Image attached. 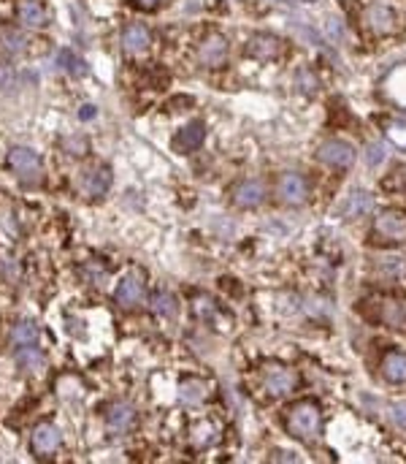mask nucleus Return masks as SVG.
<instances>
[{
	"mask_svg": "<svg viewBox=\"0 0 406 464\" xmlns=\"http://www.w3.org/2000/svg\"><path fill=\"white\" fill-rule=\"evenodd\" d=\"M285 429L290 437L301 440V443H315L322 429V410L315 399H301V402L290 404L285 413Z\"/></svg>",
	"mask_w": 406,
	"mask_h": 464,
	"instance_id": "1",
	"label": "nucleus"
},
{
	"mask_svg": "<svg viewBox=\"0 0 406 464\" xmlns=\"http://www.w3.org/2000/svg\"><path fill=\"white\" fill-rule=\"evenodd\" d=\"M361 312H366V318H371L376 324L390 326V328H406V304L393 302V299H368L361 302Z\"/></svg>",
	"mask_w": 406,
	"mask_h": 464,
	"instance_id": "2",
	"label": "nucleus"
},
{
	"mask_svg": "<svg viewBox=\"0 0 406 464\" xmlns=\"http://www.w3.org/2000/svg\"><path fill=\"white\" fill-rule=\"evenodd\" d=\"M260 383H263V391L269 397H287V394H293L298 388L301 377H298V372L285 367V364H269L263 370Z\"/></svg>",
	"mask_w": 406,
	"mask_h": 464,
	"instance_id": "3",
	"label": "nucleus"
},
{
	"mask_svg": "<svg viewBox=\"0 0 406 464\" xmlns=\"http://www.w3.org/2000/svg\"><path fill=\"white\" fill-rule=\"evenodd\" d=\"M9 166L16 171V177H19L22 185H35V182H41V169H44V163H41L38 153H33L30 147H14V150L9 153Z\"/></svg>",
	"mask_w": 406,
	"mask_h": 464,
	"instance_id": "4",
	"label": "nucleus"
},
{
	"mask_svg": "<svg viewBox=\"0 0 406 464\" xmlns=\"http://www.w3.org/2000/svg\"><path fill=\"white\" fill-rule=\"evenodd\" d=\"M374 236L379 242H388V245H406V212L385 209L376 217Z\"/></svg>",
	"mask_w": 406,
	"mask_h": 464,
	"instance_id": "5",
	"label": "nucleus"
},
{
	"mask_svg": "<svg viewBox=\"0 0 406 464\" xmlns=\"http://www.w3.org/2000/svg\"><path fill=\"white\" fill-rule=\"evenodd\" d=\"M355 158H358V153L349 141L328 139L317 147V160L325 166H333V169H349L355 163Z\"/></svg>",
	"mask_w": 406,
	"mask_h": 464,
	"instance_id": "6",
	"label": "nucleus"
},
{
	"mask_svg": "<svg viewBox=\"0 0 406 464\" xmlns=\"http://www.w3.org/2000/svg\"><path fill=\"white\" fill-rule=\"evenodd\" d=\"M282 38H276L274 33H255L249 41H247V55L257 62H271L282 55Z\"/></svg>",
	"mask_w": 406,
	"mask_h": 464,
	"instance_id": "7",
	"label": "nucleus"
},
{
	"mask_svg": "<svg viewBox=\"0 0 406 464\" xmlns=\"http://www.w3.org/2000/svg\"><path fill=\"white\" fill-rule=\"evenodd\" d=\"M276 190H279L282 201L290 204V206H301V204H306V199H309V182H306L303 174H295V171L282 174Z\"/></svg>",
	"mask_w": 406,
	"mask_h": 464,
	"instance_id": "8",
	"label": "nucleus"
},
{
	"mask_svg": "<svg viewBox=\"0 0 406 464\" xmlns=\"http://www.w3.org/2000/svg\"><path fill=\"white\" fill-rule=\"evenodd\" d=\"M227 57V38L225 35H220V33H211L203 38V44L198 47V60L203 62V65H209V68H217V65H222Z\"/></svg>",
	"mask_w": 406,
	"mask_h": 464,
	"instance_id": "9",
	"label": "nucleus"
},
{
	"mask_svg": "<svg viewBox=\"0 0 406 464\" xmlns=\"http://www.w3.org/2000/svg\"><path fill=\"white\" fill-rule=\"evenodd\" d=\"M366 25L374 33H379V35H388V33H395V28H398V16H395V11H393L390 6L374 3L366 11Z\"/></svg>",
	"mask_w": 406,
	"mask_h": 464,
	"instance_id": "10",
	"label": "nucleus"
},
{
	"mask_svg": "<svg viewBox=\"0 0 406 464\" xmlns=\"http://www.w3.org/2000/svg\"><path fill=\"white\" fill-rule=\"evenodd\" d=\"M266 201V187L257 179H241L239 185L233 187V204L241 209H255Z\"/></svg>",
	"mask_w": 406,
	"mask_h": 464,
	"instance_id": "11",
	"label": "nucleus"
},
{
	"mask_svg": "<svg viewBox=\"0 0 406 464\" xmlns=\"http://www.w3.org/2000/svg\"><path fill=\"white\" fill-rule=\"evenodd\" d=\"M141 296H144V277H141L138 272H130V275H125V277L120 280L114 299H117L120 307L130 309L141 302Z\"/></svg>",
	"mask_w": 406,
	"mask_h": 464,
	"instance_id": "12",
	"label": "nucleus"
},
{
	"mask_svg": "<svg viewBox=\"0 0 406 464\" xmlns=\"http://www.w3.org/2000/svg\"><path fill=\"white\" fill-rule=\"evenodd\" d=\"M60 440L62 434L57 426H52V424H41V426H35V432H33V453H38V456H49V453H55V451L60 448Z\"/></svg>",
	"mask_w": 406,
	"mask_h": 464,
	"instance_id": "13",
	"label": "nucleus"
},
{
	"mask_svg": "<svg viewBox=\"0 0 406 464\" xmlns=\"http://www.w3.org/2000/svg\"><path fill=\"white\" fill-rule=\"evenodd\" d=\"M203 139H206V125L201 123V120H193V123L184 125L179 133H176L174 150L176 153H193V150H198L203 144Z\"/></svg>",
	"mask_w": 406,
	"mask_h": 464,
	"instance_id": "14",
	"label": "nucleus"
},
{
	"mask_svg": "<svg viewBox=\"0 0 406 464\" xmlns=\"http://www.w3.org/2000/svg\"><path fill=\"white\" fill-rule=\"evenodd\" d=\"M106 424H108L111 432H128L135 424V410L125 402L108 404V410H106Z\"/></svg>",
	"mask_w": 406,
	"mask_h": 464,
	"instance_id": "15",
	"label": "nucleus"
},
{
	"mask_svg": "<svg viewBox=\"0 0 406 464\" xmlns=\"http://www.w3.org/2000/svg\"><path fill=\"white\" fill-rule=\"evenodd\" d=\"M209 397V383L201 380V377H187L179 383V399L181 404H190V407H198V404L206 402Z\"/></svg>",
	"mask_w": 406,
	"mask_h": 464,
	"instance_id": "16",
	"label": "nucleus"
},
{
	"mask_svg": "<svg viewBox=\"0 0 406 464\" xmlns=\"http://www.w3.org/2000/svg\"><path fill=\"white\" fill-rule=\"evenodd\" d=\"M122 49L125 52H130V55H138V52H144V49H150L152 44V33L144 28V25H130V28H125L122 33Z\"/></svg>",
	"mask_w": 406,
	"mask_h": 464,
	"instance_id": "17",
	"label": "nucleus"
},
{
	"mask_svg": "<svg viewBox=\"0 0 406 464\" xmlns=\"http://www.w3.org/2000/svg\"><path fill=\"white\" fill-rule=\"evenodd\" d=\"M382 377L388 383H406V353L390 350L382 358Z\"/></svg>",
	"mask_w": 406,
	"mask_h": 464,
	"instance_id": "18",
	"label": "nucleus"
},
{
	"mask_svg": "<svg viewBox=\"0 0 406 464\" xmlns=\"http://www.w3.org/2000/svg\"><path fill=\"white\" fill-rule=\"evenodd\" d=\"M374 209V196L371 193H352V196H346V201L342 204V215L346 217V220H352V217H363L368 215Z\"/></svg>",
	"mask_w": 406,
	"mask_h": 464,
	"instance_id": "19",
	"label": "nucleus"
},
{
	"mask_svg": "<svg viewBox=\"0 0 406 464\" xmlns=\"http://www.w3.org/2000/svg\"><path fill=\"white\" fill-rule=\"evenodd\" d=\"M190 440L196 448H211L220 443V426L214 421H201L190 429Z\"/></svg>",
	"mask_w": 406,
	"mask_h": 464,
	"instance_id": "20",
	"label": "nucleus"
},
{
	"mask_svg": "<svg viewBox=\"0 0 406 464\" xmlns=\"http://www.w3.org/2000/svg\"><path fill=\"white\" fill-rule=\"evenodd\" d=\"M16 367L22 372H41L46 367V356L35 345H22L16 350Z\"/></svg>",
	"mask_w": 406,
	"mask_h": 464,
	"instance_id": "21",
	"label": "nucleus"
},
{
	"mask_svg": "<svg viewBox=\"0 0 406 464\" xmlns=\"http://www.w3.org/2000/svg\"><path fill=\"white\" fill-rule=\"evenodd\" d=\"M111 179H114V177H111V169H108V166H98V169H92L90 174L84 177V190L98 199V196H103L106 190L111 187Z\"/></svg>",
	"mask_w": 406,
	"mask_h": 464,
	"instance_id": "22",
	"label": "nucleus"
},
{
	"mask_svg": "<svg viewBox=\"0 0 406 464\" xmlns=\"http://www.w3.org/2000/svg\"><path fill=\"white\" fill-rule=\"evenodd\" d=\"M55 62H57L60 71L71 74V77H84V74H87V62L81 60L74 49H68V47L60 49V52L55 55Z\"/></svg>",
	"mask_w": 406,
	"mask_h": 464,
	"instance_id": "23",
	"label": "nucleus"
},
{
	"mask_svg": "<svg viewBox=\"0 0 406 464\" xmlns=\"http://www.w3.org/2000/svg\"><path fill=\"white\" fill-rule=\"evenodd\" d=\"M19 19H22L28 28H44L46 9L38 0H22V3H19Z\"/></svg>",
	"mask_w": 406,
	"mask_h": 464,
	"instance_id": "24",
	"label": "nucleus"
},
{
	"mask_svg": "<svg viewBox=\"0 0 406 464\" xmlns=\"http://www.w3.org/2000/svg\"><path fill=\"white\" fill-rule=\"evenodd\" d=\"M150 304H152V312L160 315V318H176V312H179L176 299H174V294H168V291H154Z\"/></svg>",
	"mask_w": 406,
	"mask_h": 464,
	"instance_id": "25",
	"label": "nucleus"
},
{
	"mask_svg": "<svg viewBox=\"0 0 406 464\" xmlns=\"http://www.w3.org/2000/svg\"><path fill=\"white\" fill-rule=\"evenodd\" d=\"M41 340V331H38V326L33 324V321H19L14 326V331H11V342L14 345H38Z\"/></svg>",
	"mask_w": 406,
	"mask_h": 464,
	"instance_id": "26",
	"label": "nucleus"
},
{
	"mask_svg": "<svg viewBox=\"0 0 406 464\" xmlns=\"http://www.w3.org/2000/svg\"><path fill=\"white\" fill-rule=\"evenodd\" d=\"M385 136H388L395 147L406 150V123L404 120H390V123L385 125Z\"/></svg>",
	"mask_w": 406,
	"mask_h": 464,
	"instance_id": "27",
	"label": "nucleus"
},
{
	"mask_svg": "<svg viewBox=\"0 0 406 464\" xmlns=\"http://www.w3.org/2000/svg\"><path fill=\"white\" fill-rule=\"evenodd\" d=\"M390 418L393 424H398L401 429H406V399H398V402L390 404Z\"/></svg>",
	"mask_w": 406,
	"mask_h": 464,
	"instance_id": "28",
	"label": "nucleus"
},
{
	"mask_svg": "<svg viewBox=\"0 0 406 464\" xmlns=\"http://www.w3.org/2000/svg\"><path fill=\"white\" fill-rule=\"evenodd\" d=\"M62 147H65V153H71V155H84L87 153V139H81V136H71V139L62 141Z\"/></svg>",
	"mask_w": 406,
	"mask_h": 464,
	"instance_id": "29",
	"label": "nucleus"
},
{
	"mask_svg": "<svg viewBox=\"0 0 406 464\" xmlns=\"http://www.w3.org/2000/svg\"><path fill=\"white\" fill-rule=\"evenodd\" d=\"M6 47L11 52H25V38L19 33H6Z\"/></svg>",
	"mask_w": 406,
	"mask_h": 464,
	"instance_id": "30",
	"label": "nucleus"
},
{
	"mask_svg": "<svg viewBox=\"0 0 406 464\" xmlns=\"http://www.w3.org/2000/svg\"><path fill=\"white\" fill-rule=\"evenodd\" d=\"M382 158H385V147H382V144H371V147H368V153H366V160H368L371 166H376Z\"/></svg>",
	"mask_w": 406,
	"mask_h": 464,
	"instance_id": "31",
	"label": "nucleus"
},
{
	"mask_svg": "<svg viewBox=\"0 0 406 464\" xmlns=\"http://www.w3.org/2000/svg\"><path fill=\"white\" fill-rule=\"evenodd\" d=\"M98 114V109L92 106V104H84V106L79 109V120H92Z\"/></svg>",
	"mask_w": 406,
	"mask_h": 464,
	"instance_id": "32",
	"label": "nucleus"
},
{
	"mask_svg": "<svg viewBox=\"0 0 406 464\" xmlns=\"http://www.w3.org/2000/svg\"><path fill=\"white\" fill-rule=\"evenodd\" d=\"M274 459H276V462H295V456L287 453V451H274Z\"/></svg>",
	"mask_w": 406,
	"mask_h": 464,
	"instance_id": "33",
	"label": "nucleus"
},
{
	"mask_svg": "<svg viewBox=\"0 0 406 464\" xmlns=\"http://www.w3.org/2000/svg\"><path fill=\"white\" fill-rule=\"evenodd\" d=\"M163 0H135V6L138 9H154V6H160Z\"/></svg>",
	"mask_w": 406,
	"mask_h": 464,
	"instance_id": "34",
	"label": "nucleus"
}]
</instances>
